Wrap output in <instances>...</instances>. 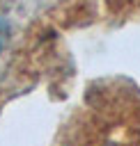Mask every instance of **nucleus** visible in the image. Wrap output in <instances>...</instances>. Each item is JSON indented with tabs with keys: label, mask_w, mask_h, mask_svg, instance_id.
<instances>
[{
	"label": "nucleus",
	"mask_w": 140,
	"mask_h": 146,
	"mask_svg": "<svg viewBox=\"0 0 140 146\" xmlns=\"http://www.w3.org/2000/svg\"><path fill=\"white\" fill-rule=\"evenodd\" d=\"M0 30H2V27H0Z\"/></svg>",
	"instance_id": "nucleus-1"
}]
</instances>
